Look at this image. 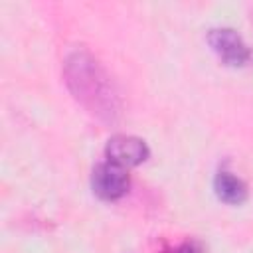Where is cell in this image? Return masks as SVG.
<instances>
[{
    "label": "cell",
    "mask_w": 253,
    "mask_h": 253,
    "mask_svg": "<svg viewBox=\"0 0 253 253\" xmlns=\"http://www.w3.org/2000/svg\"><path fill=\"white\" fill-rule=\"evenodd\" d=\"M65 75L75 97L93 113L111 117L117 113V97L105 71L87 53H73L67 59Z\"/></svg>",
    "instance_id": "obj_1"
},
{
    "label": "cell",
    "mask_w": 253,
    "mask_h": 253,
    "mask_svg": "<svg viewBox=\"0 0 253 253\" xmlns=\"http://www.w3.org/2000/svg\"><path fill=\"white\" fill-rule=\"evenodd\" d=\"M91 186H93V192L99 198L119 200L126 194V190L130 186V178L126 174V168L107 160V162H101L93 168Z\"/></svg>",
    "instance_id": "obj_2"
},
{
    "label": "cell",
    "mask_w": 253,
    "mask_h": 253,
    "mask_svg": "<svg viewBox=\"0 0 253 253\" xmlns=\"http://www.w3.org/2000/svg\"><path fill=\"white\" fill-rule=\"evenodd\" d=\"M208 42H210L211 49L219 55V59L227 65L239 67V65H245L251 59V51L245 45L243 38L231 28H213V30H210Z\"/></svg>",
    "instance_id": "obj_3"
},
{
    "label": "cell",
    "mask_w": 253,
    "mask_h": 253,
    "mask_svg": "<svg viewBox=\"0 0 253 253\" xmlns=\"http://www.w3.org/2000/svg\"><path fill=\"white\" fill-rule=\"evenodd\" d=\"M107 160L115 162L123 168L138 166L148 158V146L142 138L132 136V134H115L109 138L107 148H105Z\"/></svg>",
    "instance_id": "obj_4"
},
{
    "label": "cell",
    "mask_w": 253,
    "mask_h": 253,
    "mask_svg": "<svg viewBox=\"0 0 253 253\" xmlns=\"http://www.w3.org/2000/svg\"><path fill=\"white\" fill-rule=\"evenodd\" d=\"M213 188H215L217 198L221 202H225V204L237 206V204L245 202V198H247V186H245V182L241 178L229 174V172H219L215 176V180H213Z\"/></svg>",
    "instance_id": "obj_5"
},
{
    "label": "cell",
    "mask_w": 253,
    "mask_h": 253,
    "mask_svg": "<svg viewBox=\"0 0 253 253\" xmlns=\"http://www.w3.org/2000/svg\"><path fill=\"white\" fill-rule=\"evenodd\" d=\"M176 253H204V249H202V245H200L198 241L190 239V241H184V243L176 249Z\"/></svg>",
    "instance_id": "obj_6"
}]
</instances>
